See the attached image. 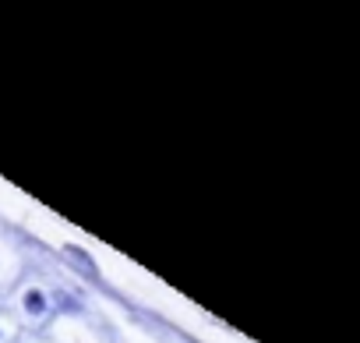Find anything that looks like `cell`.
Segmentation results:
<instances>
[{
	"label": "cell",
	"mask_w": 360,
	"mask_h": 343,
	"mask_svg": "<svg viewBox=\"0 0 360 343\" xmlns=\"http://www.w3.org/2000/svg\"><path fill=\"white\" fill-rule=\"evenodd\" d=\"M18 308L29 322H46L53 315V301H50V290L43 287H25L22 297H18Z\"/></svg>",
	"instance_id": "6da1fadb"
},
{
	"label": "cell",
	"mask_w": 360,
	"mask_h": 343,
	"mask_svg": "<svg viewBox=\"0 0 360 343\" xmlns=\"http://www.w3.org/2000/svg\"><path fill=\"white\" fill-rule=\"evenodd\" d=\"M64 255H68V258L78 266V273H82L85 280H92V283H99V280H103V273H99L96 258H92L85 248H78V244H68V248H64Z\"/></svg>",
	"instance_id": "7a4b0ae2"
},
{
	"label": "cell",
	"mask_w": 360,
	"mask_h": 343,
	"mask_svg": "<svg viewBox=\"0 0 360 343\" xmlns=\"http://www.w3.org/2000/svg\"><path fill=\"white\" fill-rule=\"evenodd\" d=\"M50 301H53V311L57 315H82L85 311V304L71 290H50Z\"/></svg>",
	"instance_id": "3957f363"
},
{
	"label": "cell",
	"mask_w": 360,
	"mask_h": 343,
	"mask_svg": "<svg viewBox=\"0 0 360 343\" xmlns=\"http://www.w3.org/2000/svg\"><path fill=\"white\" fill-rule=\"evenodd\" d=\"M4 336H8V332H4V325H0V343H4Z\"/></svg>",
	"instance_id": "277c9868"
}]
</instances>
